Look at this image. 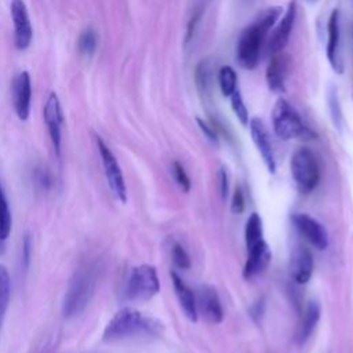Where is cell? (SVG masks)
<instances>
[{
    "label": "cell",
    "mask_w": 353,
    "mask_h": 353,
    "mask_svg": "<svg viewBox=\"0 0 353 353\" xmlns=\"http://www.w3.org/2000/svg\"><path fill=\"white\" fill-rule=\"evenodd\" d=\"M328 40H327V58L332 69L338 73H342V61H341V33H339V11L334 10L328 19Z\"/></svg>",
    "instance_id": "cell-17"
},
{
    "label": "cell",
    "mask_w": 353,
    "mask_h": 353,
    "mask_svg": "<svg viewBox=\"0 0 353 353\" xmlns=\"http://www.w3.org/2000/svg\"><path fill=\"white\" fill-rule=\"evenodd\" d=\"M230 105H232V109H233L236 117L240 120V123L243 125H247L248 124V109H247L244 99L241 97V92L239 90H236L230 95Z\"/></svg>",
    "instance_id": "cell-26"
},
{
    "label": "cell",
    "mask_w": 353,
    "mask_h": 353,
    "mask_svg": "<svg viewBox=\"0 0 353 353\" xmlns=\"http://www.w3.org/2000/svg\"><path fill=\"white\" fill-rule=\"evenodd\" d=\"M319 319H320V305L314 301L307 302L296 331V341L299 345H303L310 338Z\"/></svg>",
    "instance_id": "cell-20"
},
{
    "label": "cell",
    "mask_w": 353,
    "mask_h": 353,
    "mask_svg": "<svg viewBox=\"0 0 353 353\" xmlns=\"http://www.w3.org/2000/svg\"><path fill=\"white\" fill-rule=\"evenodd\" d=\"M244 237H245V245L247 250L258 244L259 241L263 240V232H262V219L256 212H252L250 218L247 219L245 223V230H244Z\"/></svg>",
    "instance_id": "cell-22"
},
{
    "label": "cell",
    "mask_w": 353,
    "mask_h": 353,
    "mask_svg": "<svg viewBox=\"0 0 353 353\" xmlns=\"http://www.w3.org/2000/svg\"><path fill=\"white\" fill-rule=\"evenodd\" d=\"M280 14V7H272L243 30L236 48V59L241 68L251 70L256 66L265 37Z\"/></svg>",
    "instance_id": "cell-2"
},
{
    "label": "cell",
    "mask_w": 353,
    "mask_h": 353,
    "mask_svg": "<svg viewBox=\"0 0 353 353\" xmlns=\"http://www.w3.org/2000/svg\"><path fill=\"white\" fill-rule=\"evenodd\" d=\"M219 182H221V194L225 199L228 196L229 182H228V172L223 168H221V171H219Z\"/></svg>",
    "instance_id": "cell-33"
},
{
    "label": "cell",
    "mask_w": 353,
    "mask_h": 353,
    "mask_svg": "<svg viewBox=\"0 0 353 353\" xmlns=\"http://www.w3.org/2000/svg\"><path fill=\"white\" fill-rule=\"evenodd\" d=\"M295 18H296V3H295V0H292V1H290L285 14L279 21V25L276 26V29L273 30V33L269 39V51L272 54L281 52L283 48L287 46Z\"/></svg>",
    "instance_id": "cell-14"
},
{
    "label": "cell",
    "mask_w": 353,
    "mask_h": 353,
    "mask_svg": "<svg viewBox=\"0 0 353 353\" xmlns=\"http://www.w3.org/2000/svg\"><path fill=\"white\" fill-rule=\"evenodd\" d=\"M245 207V201H244V194L241 188H236L233 197H232V212L233 214H241L244 211Z\"/></svg>",
    "instance_id": "cell-30"
},
{
    "label": "cell",
    "mask_w": 353,
    "mask_h": 353,
    "mask_svg": "<svg viewBox=\"0 0 353 353\" xmlns=\"http://www.w3.org/2000/svg\"><path fill=\"white\" fill-rule=\"evenodd\" d=\"M219 87L225 97H230L237 90V76L230 66H222L218 73Z\"/></svg>",
    "instance_id": "cell-24"
},
{
    "label": "cell",
    "mask_w": 353,
    "mask_h": 353,
    "mask_svg": "<svg viewBox=\"0 0 353 353\" xmlns=\"http://www.w3.org/2000/svg\"><path fill=\"white\" fill-rule=\"evenodd\" d=\"M266 310V301L263 296L258 298L250 307V316L255 323H259Z\"/></svg>",
    "instance_id": "cell-29"
},
{
    "label": "cell",
    "mask_w": 353,
    "mask_h": 353,
    "mask_svg": "<svg viewBox=\"0 0 353 353\" xmlns=\"http://www.w3.org/2000/svg\"><path fill=\"white\" fill-rule=\"evenodd\" d=\"M247 251H248V256L243 269V276L244 279L250 280L261 274L269 266L272 259V252L269 245L263 240L255 244L254 247L248 248Z\"/></svg>",
    "instance_id": "cell-15"
},
{
    "label": "cell",
    "mask_w": 353,
    "mask_h": 353,
    "mask_svg": "<svg viewBox=\"0 0 353 353\" xmlns=\"http://www.w3.org/2000/svg\"><path fill=\"white\" fill-rule=\"evenodd\" d=\"M163 324L152 317L143 316L134 307L120 309L106 324L102 339L105 342H117L139 335H160Z\"/></svg>",
    "instance_id": "cell-1"
},
{
    "label": "cell",
    "mask_w": 353,
    "mask_h": 353,
    "mask_svg": "<svg viewBox=\"0 0 353 353\" xmlns=\"http://www.w3.org/2000/svg\"><path fill=\"white\" fill-rule=\"evenodd\" d=\"M159 291L160 280L154 266L138 265L131 269L125 285V296L130 301L145 302L152 299Z\"/></svg>",
    "instance_id": "cell-5"
},
{
    "label": "cell",
    "mask_w": 353,
    "mask_h": 353,
    "mask_svg": "<svg viewBox=\"0 0 353 353\" xmlns=\"http://www.w3.org/2000/svg\"><path fill=\"white\" fill-rule=\"evenodd\" d=\"M291 175L301 193H310L320 181V164L316 154L307 149H298L290 161Z\"/></svg>",
    "instance_id": "cell-4"
},
{
    "label": "cell",
    "mask_w": 353,
    "mask_h": 353,
    "mask_svg": "<svg viewBox=\"0 0 353 353\" xmlns=\"http://www.w3.org/2000/svg\"><path fill=\"white\" fill-rule=\"evenodd\" d=\"M285 76H287V58L277 52L272 54L266 68V83L268 87L274 92H281L285 90Z\"/></svg>",
    "instance_id": "cell-18"
},
{
    "label": "cell",
    "mask_w": 353,
    "mask_h": 353,
    "mask_svg": "<svg viewBox=\"0 0 353 353\" xmlns=\"http://www.w3.org/2000/svg\"><path fill=\"white\" fill-rule=\"evenodd\" d=\"M98 46L97 32L91 28L83 30L77 39V50L81 55H92Z\"/></svg>",
    "instance_id": "cell-25"
},
{
    "label": "cell",
    "mask_w": 353,
    "mask_h": 353,
    "mask_svg": "<svg viewBox=\"0 0 353 353\" xmlns=\"http://www.w3.org/2000/svg\"><path fill=\"white\" fill-rule=\"evenodd\" d=\"M292 222L302 237L314 248L323 251L328 245V234L324 226L307 214L296 212L292 215Z\"/></svg>",
    "instance_id": "cell-10"
},
{
    "label": "cell",
    "mask_w": 353,
    "mask_h": 353,
    "mask_svg": "<svg viewBox=\"0 0 353 353\" xmlns=\"http://www.w3.org/2000/svg\"><path fill=\"white\" fill-rule=\"evenodd\" d=\"M196 305L207 321H210L212 324H218L222 321L223 309H222L221 301H219L218 294L214 287H211L208 284H201L197 288Z\"/></svg>",
    "instance_id": "cell-12"
},
{
    "label": "cell",
    "mask_w": 353,
    "mask_h": 353,
    "mask_svg": "<svg viewBox=\"0 0 353 353\" xmlns=\"http://www.w3.org/2000/svg\"><path fill=\"white\" fill-rule=\"evenodd\" d=\"M30 250H32V241H30L29 234H26L23 239V244H22V254H23L22 259H23L25 268H28L29 261H30Z\"/></svg>",
    "instance_id": "cell-31"
},
{
    "label": "cell",
    "mask_w": 353,
    "mask_h": 353,
    "mask_svg": "<svg viewBox=\"0 0 353 353\" xmlns=\"http://www.w3.org/2000/svg\"><path fill=\"white\" fill-rule=\"evenodd\" d=\"M94 290H95L94 269L91 266H85L76 270V273L69 281V285L63 296V302H62L63 316L73 317L80 314L91 301Z\"/></svg>",
    "instance_id": "cell-3"
},
{
    "label": "cell",
    "mask_w": 353,
    "mask_h": 353,
    "mask_svg": "<svg viewBox=\"0 0 353 353\" xmlns=\"http://www.w3.org/2000/svg\"><path fill=\"white\" fill-rule=\"evenodd\" d=\"M171 258H172V262L176 268H179V269H189L190 268V256L182 245H179V244L172 245Z\"/></svg>",
    "instance_id": "cell-27"
},
{
    "label": "cell",
    "mask_w": 353,
    "mask_h": 353,
    "mask_svg": "<svg viewBox=\"0 0 353 353\" xmlns=\"http://www.w3.org/2000/svg\"><path fill=\"white\" fill-rule=\"evenodd\" d=\"M250 132H251V138L263 160V163L266 164L269 172H274L276 171V160H274V152H273V145L268 132V128L265 125V123L258 119L254 117L250 120Z\"/></svg>",
    "instance_id": "cell-11"
},
{
    "label": "cell",
    "mask_w": 353,
    "mask_h": 353,
    "mask_svg": "<svg viewBox=\"0 0 353 353\" xmlns=\"http://www.w3.org/2000/svg\"><path fill=\"white\" fill-rule=\"evenodd\" d=\"M10 11L14 23L15 47L18 50H26L30 46L33 37V29L30 25L28 7L23 0H11Z\"/></svg>",
    "instance_id": "cell-9"
},
{
    "label": "cell",
    "mask_w": 353,
    "mask_h": 353,
    "mask_svg": "<svg viewBox=\"0 0 353 353\" xmlns=\"http://www.w3.org/2000/svg\"><path fill=\"white\" fill-rule=\"evenodd\" d=\"M11 298V279L8 269L0 263V330L10 305Z\"/></svg>",
    "instance_id": "cell-21"
},
{
    "label": "cell",
    "mask_w": 353,
    "mask_h": 353,
    "mask_svg": "<svg viewBox=\"0 0 353 353\" xmlns=\"http://www.w3.org/2000/svg\"><path fill=\"white\" fill-rule=\"evenodd\" d=\"M11 225H12L11 211H10L6 194L3 192V188L0 185V241H4L10 236Z\"/></svg>",
    "instance_id": "cell-23"
},
{
    "label": "cell",
    "mask_w": 353,
    "mask_h": 353,
    "mask_svg": "<svg viewBox=\"0 0 353 353\" xmlns=\"http://www.w3.org/2000/svg\"><path fill=\"white\" fill-rule=\"evenodd\" d=\"M95 141H97V148L99 152V157L102 161L105 178L108 181L109 189L120 203H125L127 201V186H125L121 167H120L116 156L113 154V152L103 142V139L101 137H95Z\"/></svg>",
    "instance_id": "cell-7"
},
{
    "label": "cell",
    "mask_w": 353,
    "mask_h": 353,
    "mask_svg": "<svg viewBox=\"0 0 353 353\" xmlns=\"http://www.w3.org/2000/svg\"><path fill=\"white\" fill-rule=\"evenodd\" d=\"M274 132L279 138L290 141L305 135L306 127L302 123L298 112L285 99H277L272 112Z\"/></svg>",
    "instance_id": "cell-6"
},
{
    "label": "cell",
    "mask_w": 353,
    "mask_h": 353,
    "mask_svg": "<svg viewBox=\"0 0 353 353\" xmlns=\"http://www.w3.org/2000/svg\"><path fill=\"white\" fill-rule=\"evenodd\" d=\"M30 99H32V84L30 76L26 70L21 72L12 81V102L14 109L19 120L25 121L30 114Z\"/></svg>",
    "instance_id": "cell-13"
},
{
    "label": "cell",
    "mask_w": 353,
    "mask_h": 353,
    "mask_svg": "<svg viewBox=\"0 0 353 353\" xmlns=\"http://www.w3.org/2000/svg\"><path fill=\"white\" fill-rule=\"evenodd\" d=\"M172 174H174V178L176 181V183L179 185V188L183 190V192H189L190 190V179L183 168V165L178 161H174L172 164Z\"/></svg>",
    "instance_id": "cell-28"
},
{
    "label": "cell",
    "mask_w": 353,
    "mask_h": 353,
    "mask_svg": "<svg viewBox=\"0 0 353 353\" xmlns=\"http://www.w3.org/2000/svg\"><path fill=\"white\" fill-rule=\"evenodd\" d=\"M313 256L312 252L298 245L294 248L291 258H290V274L291 277L299 283V284H305L310 280L312 273H313Z\"/></svg>",
    "instance_id": "cell-16"
},
{
    "label": "cell",
    "mask_w": 353,
    "mask_h": 353,
    "mask_svg": "<svg viewBox=\"0 0 353 353\" xmlns=\"http://www.w3.org/2000/svg\"><path fill=\"white\" fill-rule=\"evenodd\" d=\"M197 123H199L201 131L208 137V139H211L212 142H216V132H215V130L208 123H205V121H203L200 119H197Z\"/></svg>",
    "instance_id": "cell-32"
},
{
    "label": "cell",
    "mask_w": 353,
    "mask_h": 353,
    "mask_svg": "<svg viewBox=\"0 0 353 353\" xmlns=\"http://www.w3.org/2000/svg\"><path fill=\"white\" fill-rule=\"evenodd\" d=\"M44 123L48 130V135L57 156H61V142H62V125H63V113L61 108L59 98L57 92H50L44 109H43Z\"/></svg>",
    "instance_id": "cell-8"
},
{
    "label": "cell",
    "mask_w": 353,
    "mask_h": 353,
    "mask_svg": "<svg viewBox=\"0 0 353 353\" xmlns=\"http://www.w3.org/2000/svg\"><path fill=\"white\" fill-rule=\"evenodd\" d=\"M171 279H172V285H174L178 302L181 305V309L183 310L185 316L190 321H196L197 320V305H196L194 292L185 284V281L175 272L171 273Z\"/></svg>",
    "instance_id": "cell-19"
}]
</instances>
